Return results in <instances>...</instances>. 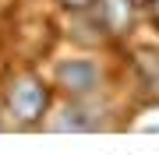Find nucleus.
Instances as JSON below:
<instances>
[{
	"instance_id": "nucleus-3",
	"label": "nucleus",
	"mask_w": 159,
	"mask_h": 155,
	"mask_svg": "<svg viewBox=\"0 0 159 155\" xmlns=\"http://www.w3.org/2000/svg\"><path fill=\"white\" fill-rule=\"evenodd\" d=\"M60 4H64V7H74V11H81V7H89L92 0H60Z\"/></svg>"
},
{
	"instance_id": "nucleus-1",
	"label": "nucleus",
	"mask_w": 159,
	"mask_h": 155,
	"mask_svg": "<svg viewBox=\"0 0 159 155\" xmlns=\"http://www.w3.org/2000/svg\"><path fill=\"white\" fill-rule=\"evenodd\" d=\"M46 106H50V85L39 74H21L7 85V113L18 123H35L43 120Z\"/></svg>"
},
{
	"instance_id": "nucleus-4",
	"label": "nucleus",
	"mask_w": 159,
	"mask_h": 155,
	"mask_svg": "<svg viewBox=\"0 0 159 155\" xmlns=\"http://www.w3.org/2000/svg\"><path fill=\"white\" fill-rule=\"evenodd\" d=\"M134 4H148V0H134Z\"/></svg>"
},
{
	"instance_id": "nucleus-2",
	"label": "nucleus",
	"mask_w": 159,
	"mask_h": 155,
	"mask_svg": "<svg viewBox=\"0 0 159 155\" xmlns=\"http://www.w3.org/2000/svg\"><path fill=\"white\" fill-rule=\"evenodd\" d=\"M53 85L64 88L67 95L81 99V95H92L96 88L102 85V67L89 57H74V60H60L57 71H53Z\"/></svg>"
}]
</instances>
